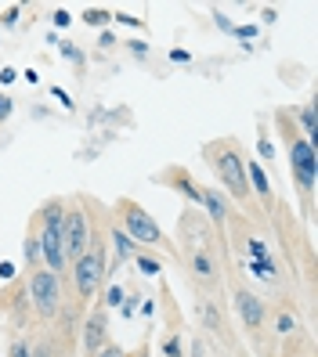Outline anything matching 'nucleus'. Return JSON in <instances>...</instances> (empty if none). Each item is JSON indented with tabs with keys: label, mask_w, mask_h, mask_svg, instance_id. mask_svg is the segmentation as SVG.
Listing matches in <instances>:
<instances>
[{
	"label": "nucleus",
	"mask_w": 318,
	"mask_h": 357,
	"mask_svg": "<svg viewBox=\"0 0 318 357\" xmlns=\"http://www.w3.org/2000/svg\"><path fill=\"white\" fill-rule=\"evenodd\" d=\"M203 155L210 159V166L217 173V181L225 184V191L238 206H253V191H250V177H246V159H243V148L238 141L232 137H221V141H210L203 148Z\"/></svg>",
	"instance_id": "nucleus-1"
},
{
	"label": "nucleus",
	"mask_w": 318,
	"mask_h": 357,
	"mask_svg": "<svg viewBox=\"0 0 318 357\" xmlns=\"http://www.w3.org/2000/svg\"><path fill=\"white\" fill-rule=\"evenodd\" d=\"M37 220H40V256H44V267L51 274H62L69 267L66 260V202L51 199L37 209Z\"/></svg>",
	"instance_id": "nucleus-2"
},
{
	"label": "nucleus",
	"mask_w": 318,
	"mask_h": 357,
	"mask_svg": "<svg viewBox=\"0 0 318 357\" xmlns=\"http://www.w3.org/2000/svg\"><path fill=\"white\" fill-rule=\"evenodd\" d=\"M279 126H282V141H286V155H290V173H293V184L304 191V195H311L315 191V177H318V159H315V144L300 134L297 130V123H293V116L290 112H279Z\"/></svg>",
	"instance_id": "nucleus-3"
},
{
	"label": "nucleus",
	"mask_w": 318,
	"mask_h": 357,
	"mask_svg": "<svg viewBox=\"0 0 318 357\" xmlns=\"http://www.w3.org/2000/svg\"><path fill=\"white\" fill-rule=\"evenodd\" d=\"M113 209H116V217L123 224V235L131 238L134 246H149V249H167L170 246L167 235H163V227L149 217L145 206H138L134 199H120Z\"/></svg>",
	"instance_id": "nucleus-4"
},
{
	"label": "nucleus",
	"mask_w": 318,
	"mask_h": 357,
	"mask_svg": "<svg viewBox=\"0 0 318 357\" xmlns=\"http://www.w3.org/2000/svg\"><path fill=\"white\" fill-rule=\"evenodd\" d=\"M109 282V264H105V246L102 242H91V249L73 260V285H76V296L91 303L98 296V289Z\"/></svg>",
	"instance_id": "nucleus-5"
},
{
	"label": "nucleus",
	"mask_w": 318,
	"mask_h": 357,
	"mask_svg": "<svg viewBox=\"0 0 318 357\" xmlns=\"http://www.w3.org/2000/svg\"><path fill=\"white\" fill-rule=\"evenodd\" d=\"M29 300H33V311L40 318H58V311H62V282H58V274H51L47 267L29 274Z\"/></svg>",
	"instance_id": "nucleus-6"
},
{
	"label": "nucleus",
	"mask_w": 318,
	"mask_h": 357,
	"mask_svg": "<svg viewBox=\"0 0 318 357\" xmlns=\"http://www.w3.org/2000/svg\"><path fill=\"white\" fill-rule=\"evenodd\" d=\"M91 249V220L80 206H66V260H80Z\"/></svg>",
	"instance_id": "nucleus-7"
},
{
	"label": "nucleus",
	"mask_w": 318,
	"mask_h": 357,
	"mask_svg": "<svg viewBox=\"0 0 318 357\" xmlns=\"http://www.w3.org/2000/svg\"><path fill=\"white\" fill-rule=\"evenodd\" d=\"M235 314H238V321H243L246 332L257 336V332L264 329V321H268V307H264V300H261L253 289L235 285Z\"/></svg>",
	"instance_id": "nucleus-8"
},
{
	"label": "nucleus",
	"mask_w": 318,
	"mask_h": 357,
	"mask_svg": "<svg viewBox=\"0 0 318 357\" xmlns=\"http://www.w3.org/2000/svg\"><path fill=\"white\" fill-rule=\"evenodd\" d=\"M188 267H192V274L206 289H217L221 271H217V260L210 253V238L206 242H188Z\"/></svg>",
	"instance_id": "nucleus-9"
},
{
	"label": "nucleus",
	"mask_w": 318,
	"mask_h": 357,
	"mask_svg": "<svg viewBox=\"0 0 318 357\" xmlns=\"http://www.w3.org/2000/svg\"><path fill=\"white\" fill-rule=\"evenodd\" d=\"M105 343H109V318H105V307L98 303V307L87 314V321H84V354L94 357Z\"/></svg>",
	"instance_id": "nucleus-10"
},
{
	"label": "nucleus",
	"mask_w": 318,
	"mask_h": 357,
	"mask_svg": "<svg viewBox=\"0 0 318 357\" xmlns=\"http://www.w3.org/2000/svg\"><path fill=\"white\" fill-rule=\"evenodd\" d=\"M159 181H167V184H174V191H181L192 206H203V184L196 181L192 173H188L185 166H167L163 173H159Z\"/></svg>",
	"instance_id": "nucleus-11"
},
{
	"label": "nucleus",
	"mask_w": 318,
	"mask_h": 357,
	"mask_svg": "<svg viewBox=\"0 0 318 357\" xmlns=\"http://www.w3.org/2000/svg\"><path fill=\"white\" fill-rule=\"evenodd\" d=\"M203 209H206V217H210V224L217 227V231H225V227H228V202H225V195H221L217 188H203Z\"/></svg>",
	"instance_id": "nucleus-12"
},
{
	"label": "nucleus",
	"mask_w": 318,
	"mask_h": 357,
	"mask_svg": "<svg viewBox=\"0 0 318 357\" xmlns=\"http://www.w3.org/2000/svg\"><path fill=\"white\" fill-rule=\"evenodd\" d=\"M109 242H113V256H116V264H113V271H120L127 260H134V253H138V246L131 238H127L120 227H113V231H109Z\"/></svg>",
	"instance_id": "nucleus-13"
},
{
	"label": "nucleus",
	"mask_w": 318,
	"mask_h": 357,
	"mask_svg": "<svg viewBox=\"0 0 318 357\" xmlns=\"http://www.w3.org/2000/svg\"><path fill=\"white\" fill-rule=\"evenodd\" d=\"M246 177H250V191H257L261 202H272V181H268V173H264L261 162H250Z\"/></svg>",
	"instance_id": "nucleus-14"
},
{
	"label": "nucleus",
	"mask_w": 318,
	"mask_h": 357,
	"mask_svg": "<svg viewBox=\"0 0 318 357\" xmlns=\"http://www.w3.org/2000/svg\"><path fill=\"white\" fill-rule=\"evenodd\" d=\"M199 321L206 325V332H217V336H225V321H221V311H217V303L214 300H199Z\"/></svg>",
	"instance_id": "nucleus-15"
},
{
	"label": "nucleus",
	"mask_w": 318,
	"mask_h": 357,
	"mask_svg": "<svg viewBox=\"0 0 318 357\" xmlns=\"http://www.w3.org/2000/svg\"><path fill=\"white\" fill-rule=\"evenodd\" d=\"M293 116H297V130L311 141V134H315V105H311V102H308V105H300V108L293 112Z\"/></svg>",
	"instance_id": "nucleus-16"
},
{
	"label": "nucleus",
	"mask_w": 318,
	"mask_h": 357,
	"mask_svg": "<svg viewBox=\"0 0 318 357\" xmlns=\"http://www.w3.org/2000/svg\"><path fill=\"white\" fill-rule=\"evenodd\" d=\"M40 264H44V256H40V242H37V235H33V231H29V235H26V267H29V274L40 271Z\"/></svg>",
	"instance_id": "nucleus-17"
},
{
	"label": "nucleus",
	"mask_w": 318,
	"mask_h": 357,
	"mask_svg": "<svg viewBox=\"0 0 318 357\" xmlns=\"http://www.w3.org/2000/svg\"><path fill=\"white\" fill-rule=\"evenodd\" d=\"M250 271H253V278H261V282H275V264L272 260H250Z\"/></svg>",
	"instance_id": "nucleus-18"
},
{
	"label": "nucleus",
	"mask_w": 318,
	"mask_h": 357,
	"mask_svg": "<svg viewBox=\"0 0 318 357\" xmlns=\"http://www.w3.org/2000/svg\"><path fill=\"white\" fill-rule=\"evenodd\" d=\"M80 19H84L87 26H109V22H113V11H105V8H87Z\"/></svg>",
	"instance_id": "nucleus-19"
},
{
	"label": "nucleus",
	"mask_w": 318,
	"mask_h": 357,
	"mask_svg": "<svg viewBox=\"0 0 318 357\" xmlns=\"http://www.w3.org/2000/svg\"><path fill=\"white\" fill-rule=\"evenodd\" d=\"M134 264H138L141 274H149V278H152V274H159V260L149 256V253H134Z\"/></svg>",
	"instance_id": "nucleus-20"
},
{
	"label": "nucleus",
	"mask_w": 318,
	"mask_h": 357,
	"mask_svg": "<svg viewBox=\"0 0 318 357\" xmlns=\"http://www.w3.org/2000/svg\"><path fill=\"white\" fill-rule=\"evenodd\" d=\"M127 303V292H123V285H109L105 289V300H102V307H123Z\"/></svg>",
	"instance_id": "nucleus-21"
},
{
	"label": "nucleus",
	"mask_w": 318,
	"mask_h": 357,
	"mask_svg": "<svg viewBox=\"0 0 318 357\" xmlns=\"http://www.w3.org/2000/svg\"><path fill=\"white\" fill-rule=\"evenodd\" d=\"M163 354H167V357H181V354H185L181 332H170V336H167V343H163Z\"/></svg>",
	"instance_id": "nucleus-22"
},
{
	"label": "nucleus",
	"mask_w": 318,
	"mask_h": 357,
	"mask_svg": "<svg viewBox=\"0 0 318 357\" xmlns=\"http://www.w3.org/2000/svg\"><path fill=\"white\" fill-rule=\"evenodd\" d=\"M246 249H250V260H272V253H268L261 238H246Z\"/></svg>",
	"instance_id": "nucleus-23"
},
{
	"label": "nucleus",
	"mask_w": 318,
	"mask_h": 357,
	"mask_svg": "<svg viewBox=\"0 0 318 357\" xmlns=\"http://www.w3.org/2000/svg\"><path fill=\"white\" fill-rule=\"evenodd\" d=\"M293 332H297V318L290 311H282L279 314V336H293Z\"/></svg>",
	"instance_id": "nucleus-24"
},
{
	"label": "nucleus",
	"mask_w": 318,
	"mask_h": 357,
	"mask_svg": "<svg viewBox=\"0 0 318 357\" xmlns=\"http://www.w3.org/2000/svg\"><path fill=\"white\" fill-rule=\"evenodd\" d=\"M94 357H127V350H123L120 343H105L98 354H94Z\"/></svg>",
	"instance_id": "nucleus-25"
},
{
	"label": "nucleus",
	"mask_w": 318,
	"mask_h": 357,
	"mask_svg": "<svg viewBox=\"0 0 318 357\" xmlns=\"http://www.w3.org/2000/svg\"><path fill=\"white\" fill-rule=\"evenodd\" d=\"M11 112H15V102L8 94H0V123H8L11 119Z\"/></svg>",
	"instance_id": "nucleus-26"
},
{
	"label": "nucleus",
	"mask_w": 318,
	"mask_h": 357,
	"mask_svg": "<svg viewBox=\"0 0 318 357\" xmlns=\"http://www.w3.org/2000/svg\"><path fill=\"white\" fill-rule=\"evenodd\" d=\"M58 51H62V55H66L69 61H76V65H84V55H80V51H76V47H73V44H58Z\"/></svg>",
	"instance_id": "nucleus-27"
},
{
	"label": "nucleus",
	"mask_w": 318,
	"mask_h": 357,
	"mask_svg": "<svg viewBox=\"0 0 318 357\" xmlns=\"http://www.w3.org/2000/svg\"><path fill=\"white\" fill-rule=\"evenodd\" d=\"M232 37H238V40H253V37H257V26H235Z\"/></svg>",
	"instance_id": "nucleus-28"
},
{
	"label": "nucleus",
	"mask_w": 318,
	"mask_h": 357,
	"mask_svg": "<svg viewBox=\"0 0 318 357\" xmlns=\"http://www.w3.org/2000/svg\"><path fill=\"white\" fill-rule=\"evenodd\" d=\"M257 148H261V155H264V159H272V141H268V134H264V130H261V141H257Z\"/></svg>",
	"instance_id": "nucleus-29"
},
{
	"label": "nucleus",
	"mask_w": 318,
	"mask_h": 357,
	"mask_svg": "<svg viewBox=\"0 0 318 357\" xmlns=\"http://www.w3.org/2000/svg\"><path fill=\"white\" fill-rule=\"evenodd\" d=\"M214 22H217V29H225V32H232L235 26L228 22V15H221V11H214Z\"/></svg>",
	"instance_id": "nucleus-30"
},
{
	"label": "nucleus",
	"mask_w": 318,
	"mask_h": 357,
	"mask_svg": "<svg viewBox=\"0 0 318 357\" xmlns=\"http://www.w3.org/2000/svg\"><path fill=\"white\" fill-rule=\"evenodd\" d=\"M0 278H4V282H11V278H15V264H8V260H0Z\"/></svg>",
	"instance_id": "nucleus-31"
},
{
	"label": "nucleus",
	"mask_w": 318,
	"mask_h": 357,
	"mask_svg": "<svg viewBox=\"0 0 318 357\" xmlns=\"http://www.w3.org/2000/svg\"><path fill=\"white\" fill-rule=\"evenodd\" d=\"M11 357H29V343H22V339L11 343Z\"/></svg>",
	"instance_id": "nucleus-32"
},
{
	"label": "nucleus",
	"mask_w": 318,
	"mask_h": 357,
	"mask_svg": "<svg viewBox=\"0 0 318 357\" xmlns=\"http://www.w3.org/2000/svg\"><path fill=\"white\" fill-rule=\"evenodd\" d=\"M11 79H19V69H11V65H4V73H0V84H11Z\"/></svg>",
	"instance_id": "nucleus-33"
},
{
	"label": "nucleus",
	"mask_w": 318,
	"mask_h": 357,
	"mask_svg": "<svg viewBox=\"0 0 318 357\" xmlns=\"http://www.w3.org/2000/svg\"><path fill=\"white\" fill-rule=\"evenodd\" d=\"M131 51H134L138 58H145V55H149V44H141V40H131Z\"/></svg>",
	"instance_id": "nucleus-34"
},
{
	"label": "nucleus",
	"mask_w": 318,
	"mask_h": 357,
	"mask_svg": "<svg viewBox=\"0 0 318 357\" xmlns=\"http://www.w3.org/2000/svg\"><path fill=\"white\" fill-rule=\"evenodd\" d=\"M15 22H19V8H8L4 11V26H15Z\"/></svg>",
	"instance_id": "nucleus-35"
},
{
	"label": "nucleus",
	"mask_w": 318,
	"mask_h": 357,
	"mask_svg": "<svg viewBox=\"0 0 318 357\" xmlns=\"http://www.w3.org/2000/svg\"><path fill=\"white\" fill-rule=\"evenodd\" d=\"M113 19H116V22H123V26H134V29L141 26V19H131V15H113Z\"/></svg>",
	"instance_id": "nucleus-36"
},
{
	"label": "nucleus",
	"mask_w": 318,
	"mask_h": 357,
	"mask_svg": "<svg viewBox=\"0 0 318 357\" xmlns=\"http://www.w3.org/2000/svg\"><path fill=\"white\" fill-rule=\"evenodd\" d=\"M192 357H210V354H206V343H203V339H196V343H192Z\"/></svg>",
	"instance_id": "nucleus-37"
},
{
	"label": "nucleus",
	"mask_w": 318,
	"mask_h": 357,
	"mask_svg": "<svg viewBox=\"0 0 318 357\" xmlns=\"http://www.w3.org/2000/svg\"><path fill=\"white\" fill-rule=\"evenodd\" d=\"M51 94H55V97H62V105H66V108H73V102H69V94L62 90V87H51Z\"/></svg>",
	"instance_id": "nucleus-38"
},
{
	"label": "nucleus",
	"mask_w": 318,
	"mask_h": 357,
	"mask_svg": "<svg viewBox=\"0 0 318 357\" xmlns=\"http://www.w3.org/2000/svg\"><path fill=\"white\" fill-rule=\"evenodd\" d=\"M69 19H73L69 11H55V26H69Z\"/></svg>",
	"instance_id": "nucleus-39"
},
{
	"label": "nucleus",
	"mask_w": 318,
	"mask_h": 357,
	"mask_svg": "<svg viewBox=\"0 0 318 357\" xmlns=\"http://www.w3.org/2000/svg\"><path fill=\"white\" fill-rule=\"evenodd\" d=\"M141 314L152 318V314H156V303H152V300H145V303H141Z\"/></svg>",
	"instance_id": "nucleus-40"
},
{
	"label": "nucleus",
	"mask_w": 318,
	"mask_h": 357,
	"mask_svg": "<svg viewBox=\"0 0 318 357\" xmlns=\"http://www.w3.org/2000/svg\"><path fill=\"white\" fill-rule=\"evenodd\" d=\"M170 61H188V51H178V47H174V51H170Z\"/></svg>",
	"instance_id": "nucleus-41"
},
{
	"label": "nucleus",
	"mask_w": 318,
	"mask_h": 357,
	"mask_svg": "<svg viewBox=\"0 0 318 357\" xmlns=\"http://www.w3.org/2000/svg\"><path fill=\"white\" fill-rule=\"evenodd\" d=\"M127 357H149V347H138L134 354H127Z\"/></svg>",
	"instance_id": "nucleus-42"
},
{
	"label": "nucleus",
	"mask_w": 318,
	"mask_h": 357,
	"mask_svg": "<svg viewBox=\"0 0 318 357\" xmlns=\"http://www.w3.org/2000/svg\"><path fill=\"white\" fill-rule=\"evenodd\" d=\"M238 357H253V354H246V350H238Z\"/></svg>",
	"instance_id": "nucleus-43"
}]
</instances>
